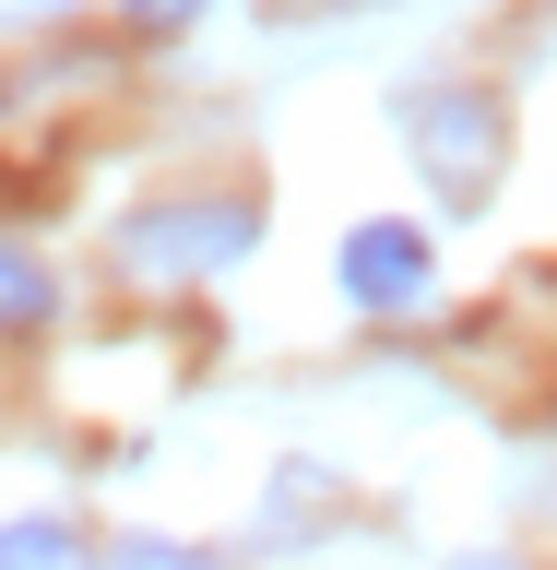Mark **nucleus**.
<instances>
[{"label": "nucleus", "mask_w": 557, "mask_h": 570, "mask_svg": "<svg viewBox=\"0 0 557 570\" xmlns=\"http://www.w3.org/2000/svg\"><path fill=\"white\" fill-rule=\"evenodd\" d=\"M249 238H261V214L226 203V190H202V203H155V214H131V226H119L131 274H226Z\"/></svg>", "instance_id": "nucleus-2"}, {"label": "nucleus", "mask_w": 557, "mask_h": 570, "mask_svg": "<svg viewBox=\"0 0 557 570\" xmlns=\"http://www.w3.org/2000/svg\"><path fill=\"white\" fill-rule=\"evenodd\" d=\"M462 570H510V559H462Z\"/></svg>", "instance_id": "nucleus-9"}, {"label": "nucleus", "mask_w": 557, "mask_h": 570, "mask_svg": "<svg viewBox=\"0 0 557 570\" xmlns=\"http://www.w3.org/2000/svg\"><path fill=\"white\" fill-rule=\"evenodd\" d=\"M48 297H60V285H48V262L0 238V333H36V321H48Z\"/></svg>", "instance_id": "nucleus-4"}, {"label": "nucleus", "mask_w": 557, "mask_h": 570, "mask_svg": "<svg viewBox=\"0 0 557 570\" xmlns=\"http://www.w3.org/2000/svg\"><path fill=\"white\" fill-rule=\"evenodd\" d=\"M0 12H71V0H0Z\"/></svg>", "instance_id": "nucleus-8"}, {"label": "nucleus", "mask_w": 557, "mask_h": 570, "mask_svg": "<svg viewBox=\"0 0 557 570\" xmlns=\"http://www.w3.org/2000/svg\"><path fill=\"white\" fill-rule=\"evenodd\" d=\"M345 297L356 309H416L427 297V238L416 226H356L345 238Z\"/></svg>", "instance_id": "nucleus-3"}, {"label": "nucleus", "mask_w": 557, "mask_h": 570, "mask_svg": "<svg viewBox=\"0 0 557 570\" xmlns=\"http://www.w3.org/2000/svg\"><path fill=\"white\" fill-rule=\"evenodd\" d=\"M119 570H202V559H190V547H155V534H142V547H119Z\"/></svg>", "instance_id": "nucleus-7"}, {"label": "nucleus", "mask_w": 557, "mask_h": 570, "mask_svg": "<svg viewBox=\"0 0 557 570\" xmlns=\"http://www.w3.org/2000/svg\"><path fill=\"white\" fill-rule=\"evenodd\" d=\"M119 12H131V24H142V36H178V24H202L213 0H119Z\"/></svg>", "instance_id": "nucleus-6"}, {"label": "nucleus", "mask_w": 557, "mask_h": 570, "mask_svg": "<svg viewBox=\"0 0 557 570\" xmlns=\"http://www.w3.org/2000/svg\"><path fill=\"white\" fill-rule=\"evenodd\" d=\"M0 570H71V534L60 523H0Z\"/></svg>", "instance_id": "nucleus-5"}, {"label": "nucleus", "mask_w": 557, "mask_h": 570, "mask_svg": "<svg viewBox=\"0 0 557 570\" xmlns=\"http://www.w3.org/2000/svg\"><path fill=\"white\" fill-rule=\"evenodd\" d=\"M404 142H416L427 190H451V203H487L498 167H510V107L475 96V83H427V96H404Z\"/></svg>", "instance_id": "nucleus-1"}]
</instances>
